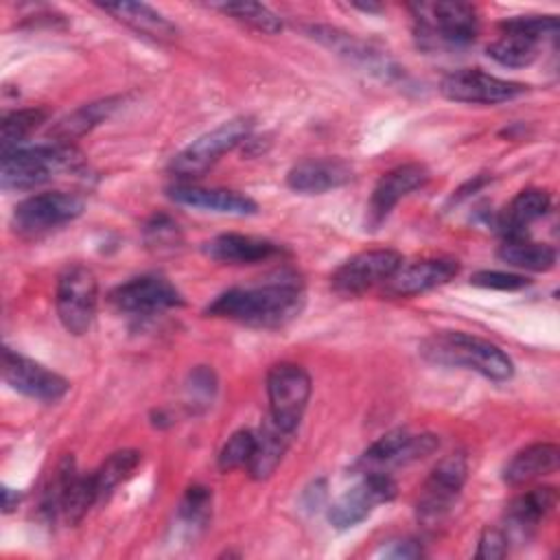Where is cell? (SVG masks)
Listing matches in <instances>:
<instances>
[{
    "label": "cell",
    "mask_w": 560,
    "mask_h": 560,
    "mask_svg": "<svg viewBox=\"0 0 560 560\" xmlns=\"http://www.w3.org/2000/svg\"><path fill=\"white\" fill-rule=\"evenodd\" d=\"M470 284L481 289H494V291H518L529 284V280L521 273L510 271H497V269H481L470 276Z\"/></svg>",
    "instance_id": "38"
},
{
    "label": "cell",
    "mask_w": 560,
    "mask_h": 560,
    "mask_svg": "<svg viewBox=\"0 0 560 560\" xmlns=\"http://www.w3.org/2000/svg\"><path fill=\"white\" fill-rule=\"evenodd\" d=\"M311 376L298 363H276L267 372L269 418L287 433H295L311 398Z\"/></svg>",
    "instance_id": "9"
},
{
    "label": "cell",
    "mask_w": 560,
    "mask_h": 560,
    "mask_svg": "<svg viewBox=\"0 0 560 560\" xmlns=\"http://www.w3.org/2000/svg\"><path fill=\"white\" fill-rule=\"evenodd\" d=\"M440 440L433 433H409L407 429H394L374 440L357 459L359 472H389L392 468L413 464L438 451Z\"/></svg>",
    "instance_id": "10"
},
{
    "label": "cell",
    "mask_w": 560,
    "mask_h": 560,
    "mask_svg": "<svg viewBox=\"0 0 560 560\" xmlns=\"http://www.w3.org/2000/svg\"><path fill=\"white\" fill-rule=\"evenodd\" d=\"M20 503V492L9 488V486H2V510L9 514L11 510H15Z\"/></svg>",
    "instance_id": "42"
},
{
    "label": "cell",
    "mask_w": 560,
    "mask_h": 560,
    "mask_svg": "<svg viewBox=\"0 0 560 560\" xmlns=\"http://www.w3.org/2000/svg\"><path fill=\"white\" fill-rule=\"evenodd\" d=\"M2 378L11 389L42 402H57L70 389L68 378L11 348L2 352Z\"/></svg>",
    "instance_id": "14"
},
{
    "label": "cell",
    "mask_w": 560,
    "mask_h": 560,
    "mask_svg": "<svg viewBox=\"0 0 560 560\" xmlns=\"http://www.w3.org/2000/svg\"><path fill=\"white\" fill-rule=\"evenodd\" d=\"M98 280L85 265H70L57 278L55 308L63 328L72 335H85L96 317Z\"/></svg>",
    "instance_id": "7"
},
{
    "label": "cell",
    "mask_w": 560,
    "mask_h": 560,
    "mask_svg": "<svg viewBox=\"0 0 560 560\" xmlns=\"http://www.w3.org/2000/svg\"><path fill=\"white\" fill-rule=\"evenodd\" d=\"M508 542L510 536L505 534V529L501 527H486L479 536V545H477V558H486V560H497L503 558L508 553Z\"/></svg>",
    "instance_id": "39"
},
{
    "label": "cell",
    "mask_w": 560,
    "mask_h": 560,
    "mask_svg": "<svg viewBox=\"0 0 560 560\" xmlns=\"http://www.w3.org/2000/svg\"><path fill=\"white\" fill-rule=\"evenodd\" d=\"M308 31L313 33V37L317 42H322L324 46H328L332 52L341 55L350 63H363L370 70H378L383 66L387 68V59L383 55H378V50H374L370 44H365L348 33H341L330 26H311Z\"/></svg>",
    "instance_id": "27"
},
{
    "label": "cell",
    "mask_w": 560,
    "mask_h": 560,
    "mask_svg": "<svg viewBox=\"0 0 560 560\" xmlns=\"http://www.w3.org/2000/svg\"><path fill=\"white\" fill-rule=\"evenodd\" d=\"M376 556H383V558H396V560H407V558H420L424 556V549L418 540L413 538H402V540H392L387 545H383Z\"/></svg>",
    "instance_id": "40"
},
{
    "label": "cell",
    "mask_w": 560,
    "mask_h": 560,
    "mask_svg": "<svg viewBox=\"0 0 560 560\" xmlns=\"http://www.w3.org/2000/svg\"><path fill=\"white\" fill-rule=\"evenodd\" d=\"M409 9L413 37L424 50H457L477 37L479 15L468 2H420Z\"/></svg>",
    "instance_id": "3"
},
{
    "label": "cell",
    "mask_w": 560,
    "mask_h": 560,
    "mask_svg": "<svg viewBox=\"0 0 560 560\" xmlns=\"http://www.w3.org/2000/svg\"><path fill=\"white\" fill-rule=\"evenodd\" d=\"M497 254L503 262L527 271H549L556 265V249L551 245L534 243L525 236L505 238Z\"/></svg>",
    "instance_id": "28"
},
{
    "label": "cell",
    "mask_w": 560,
    "mask_h": 560,
    "mask_svg": "<svg viewBox=\"0 0 560 560\" xmlns=\"http://www.w3.org/2000/svg\"><path fill=\"white\" fill-rule=\"evenodd\" d=\"M98 7L118 22L133 28L136 33L151 37L155 42H173L179 33L168 18H164L160 11L142 2H107Z\"/></svg>",
    "instance_id": "22"
},
{
    "label": "cell",
    "mask_w": 560,
    "mask_h": 560,
    "mask_svg": "<svg viewBox=\"0 0 560 560\" xmlns=\"http://www.w3.org/2000/svg\"><path fill=\"white\" fill-rule=\"evenodd\" d=\"M48 118V112L42 107H26V109H15L2 118L0 125V144L2 153L13 151L22 147V142L39 129Z\"/></svg>",
    "instance_id": "32"
},
{
    "label": "cell",
    "mask_w": 560,
    "mask_h": 560,
    "mask_svg": "<svg viewBox=\"0 0 560 560\" xmlns=\"http://www.w3.org/2000/svg\"><path fill=\"white\" fill-rule=\"evenodd\" d=\"M188 387H190L192 396H199V398L208 400L217 392V376H214V372L210 368L199 365V368H195L190 372V385Z\"/></svg>",
    "instance_id": "41"
},
{
    "label": "cell",
    "mask_w": 560,
    "mask_h": 560,
    "mask_svg": "<svg viewBox=\"0 0 560 560\" xmlns=\"http://www.w3.org/2000/svg\"><path fill=\"white\" fill-rule=\"evenodd\" d=\"M98 501V490L92 475H72L63 488L59 514L66 518L68 525H77L83 521L88 510Z\"/></svg>",
    "instance_id": "29"
},
{
    "label": "cell",
    "mask_w": 560,
    "mask_h": 560,
    "mask_svg": "<svg viewBox=\"0 0 560 560\" xmlns=\"http://www.w3.org/2000/svg\"><path fill=\"white\" fill-rule=\"evenodd\" d=\"M352 177L354 168L343 158H311L287 173V186L302 195H322L346 186Z\"/></svg>",
    "instance_id": "18"
},
{
    "label": "cell",
    "mask_w": 560,
    "mask_h": 560,
    "mask_svg": "<svg viewBox=\"0 0 560 560\" xmlns=\"http://www.w3.org/2000/svg\"><path fill=\"white\" fill-rule=\"evenodd\" d=\"M85 210V201L77 192L48 190L22 199L11 217V225L20 236H39L55 228H61Z\"/></svg>",
    "instance_id": "8"
},
{
    "label": "cell",
    "mask_w": 560,
    "mask_h": 560,
    "mask_svg": "<svg viewBox=\"0 0 560 560\" xmlns=\"http://www.w3.org/2000/svg\"><path fill=\"white\" fill-rule=\"evenodd\" d=\"M289 442H291V433L282 431L271 418H267L265 424L260 427V431L256 433L254 455L247 464L249 475L258 481L271 477L273 470L278 468V464L282 462Z\"/></svg>",
    "instance_id": "26"
},
{
    "label": "cell",
    "mask_w": 560,
    "mask_h": 560,
    "mask_svg": "<svg viewBox=\"0 0 560 560\" xmlns=\"http://www.w3.org/2000/svg\"><path fill=\"white\" fill-rule=\"evenodd\" d=\"M79 164V153L72 144L46 142L35 147H18L2 153L0 164V186L4 192L31 190L46 184L63 168H74Z\"/></svg>",
    "instance_id": "4"
},
{
    "label": "cell",
    "mask_w": 560,
    "mask_h": 560,
    "mask_svg": "<svg viewBox=\"0 0 560 560\" xmlns=\"http://www.w3.org/2000/svg\"><path fill=\"white\" fill-rule=\"evenodd\" d=\"M122 98L120 96H109V98H101V101H92V103H85L81 107H77L74 112H70L68 116H63L61 120H57L48 136L52 138V142H59V144H70L72 140L85 136L88 131H92L96 125H101L103 120H107L118 103Z\"/></svg>",
    "instance_id": "25"
},
{
    "label": "cell",
    "mask_w": 560,
    "mask_h": 560,
    "mask_svg": "<svg viewBox=\"0 0 560 560\" xmlns=\"http://www.w3.org/2000/svg\"><path fill=\"white\" fill-rule=\"evenodd\" d=\"M499 26L505 33H518L529 39L542 42L545 37H553L558 33V18L556 15H516V18L503 20Z\"/></svg>",
    "instance_id": "37"
},
{
    "label": "cell",
    "mask_w": 560,
    "mask_h": 560,
    "mask_svg": "<svg viewBox=\"0 0 560 560\" xmlns=\"http://www.w3.org/2000/svg\"><path fill=\"white\" fill-rule=\"evenodd\" d=\"M282 247L269 238L262 236H252V234H219L203 243V254L210 256L217 262L225 265H254L269 260L278 256Z\"/></svg>",
    "instance_id": "20"
},
{
    "label": "cell",
    "mask_w": 560,
    "mask_h": 560,
    "mask_svg": "<svg viewBox=\"0 0 560 560\" xmlns=\"http://www.w3.org/2000/svg\"><path fill=\"white\" fill-rule=\"evenodd\" d=\"M109 304L129 315H155L184 304L182 293L162 276H138L109 291Z\"/></svg>",
    "instance_id": "15"
},
{
    "label": "cell",
    "mask_w": 560,
    "mask_h": 560,
    "mask_svg": "<svg viewBox=\"0 0 560 560\" xmlns=\"http://www.w3.org/2000/svg\"><path fill=\"white\" fill-rule=\"evenodd\" d=\"M144 241L158 252H173L182 245V230L168 214H153L144 225Z\"/></svg>",
    "instance_id": "36"
},
{
    "label": "cell",
    "mask_w": 560,
    "mask_h": 560,
    "mask_svg": "<svg viewBox=\"0 0 560 560\" xmlns=\"http://www.w3.org/2000/svg\"><path fill=\"white\" fill-rule=\"evenodd\" d=\"M254 129V118L249 116H236L230 118L214 129L206 131L197 140H192L186 149H182L168 164V171L179 177L182 182L201 177L212 164L219 162V158L241 142L249 138Z\"/></svg>",
    "instance_id": "5"
},
{
    "label": "cell",
    "mask_w": 560,
    "mask_h": 560,
    "mask_svg": "<svg viewBox=\"0 0 560 560\" xmlns=\"http://www.w3.org/2000/svg\"><path fill=\"white\" fill-rule=\"evenodd\" d=\"M212 512V492L206 486H190L182 497L177 516L192 529H203Z\"/></svg>",
    "instance_id": "34"
},
{
    "label": "cell",
    "mask_w": 560,
    "mask_h": 560,
    "mask_svg": "<svg viewBox=\"0 0 560 560\" xmlns=\"http://www.w3.org/2000/svg\"><path fill=\"white\" fill-rule=\"evenodd\" d=\"M538 46L540 42L529 39L518 33H505L501 31V37L488 44L486 52L490 59L505 68H525L536 61L538 57Z\"/></svg>",
    "instance_id": "31"
},
{
    "label": "cell",
    "mask_w": 560,
    "mask_h": 560,
    "mask_svg": "<svg viewBox=\"0 0 560 560\" xmlns=\"http://www.w3.org/2000/svg\"><path fill=\"white\" fill-rule=\"evenodd\" d=\"M302 306L304 287L300 278L291 271H280L262 284L223 291L206 306V315L256 328H278L298 317Z\"/></svg>",
    "instance_id": "1"
},
{
    "label": "cell",
    "mask_w": 560,
    "mask_h": 560,
    "mask_svg": "<svg viewBox=\"0 0 560 560\" xmlns=\"http://www.w3.org/2000/svg\"><path fill=\"white\" fill-rule=\"evenodd\" d=\"M466 477L468 459L462 451L448 453L435 464V468L422 483L416 501V516L427 529L438 527L448 516L466 483Z\"/></svg>",
    "instance_id": "6"
},
{
    "label": "cell",
    "mask_w": 560,
    "mask_h": 560,
    "mask_svg": "<svg viewBox=\"0 0 560 560\" xmlns=\"http://www.w3.org/2000/svg\"><path fill=\"white\" fill-rule=\"evenodd\" d=\"M551 208V195L542 188H525L521 190L499 214V230L505 238H521L525 236V228L534 221L542 219Z\"/></svg>",
    "instance_id": "23"
},
{
    "label": "cell",
    "mask_w": 560,
    "mask_h": 560,
    "mask_svg": "<svg viewBox=\"0 0 560 560\" xmlns=\"http://www.w3.org/2000/svg\"><path fill=\"white\" fill-rule=\"evenodd\" d=\"M402 265V256L396 249H365L341 262L330 282L337 293L359 295L376 284H385Z\"/></svg>",
    "instance_id": "12"
},
{
    "label": "cell",
    "mask_w": 560,
    "mask_h": 560,
    "mask_svg": "<svg viewBox=\"0 0 560 560\" xmlns=\"http://www.w3.org/2000/svg\"><path fill=\"white\" fill-rule=\"evenodd\" d=\"M427 182H429V168L420 162L398 164L392 171L383 173L370 197L368 223L372 228L381 225L402 197L422 188Z\"/></svg>",
    "instance_id": "16"
},
{
    "label": "cell",
    "mask_w": 560,
    "mask_h": 560,
    "mask_svg": "<svg viewBox=\"0 0 560 560\" xmlns=\"http://www.w3.org/2000/svg\"><path fill=\"white\" fill-rule=\"evenodd\" d=\"M254 446H256V433L249 429H238L234 431L225 444L219 451V468L221 470H234L241 466H247L252 455H254Z\"/></svg>",
    "instance_id": "35"
},
{
    "label": "cell",
    "mask_w": 560,
    "mask_h": 560,
    "mask_svg": "<svg viewBox=\"0 0 560 560\" xmlns=\"http://www.w3.org/2000/svg\"><path fill=\"white\" fill-rule=\"evenodd\" d=\"M457 273L459 262L455 258H424L409 265H400V269L385 282V291L396 298H409L442 287Z\"/></svg>",
    "instance_id": "19"
},
{
    "label": "cell",
    "mask_w": 560,
    "mask_h": 560,
    "mask_svg": "<svg viewBox=\"0 0 560 560\" xmlns=\"http://www.w3.org/2000/svg\"><path fill=\"white\" fill-rule=\"evenodd\" d=\"M440 92L448 101H457V103L497 105L525 94L527 85L488 74L479 68H464L446 74L440 83Z\"/></svg>",
    "instance_id": "13"
},
{
    "label": "cell",
    "mask_w": 560,
    "mask_h": 560,
    "mask_svg": "<svg viewBox=\"0 0 560 560\" xmlns=\"http://www.w3.org/2000/svg\"><path fill=\"white\" fill-rule=\"evenodd\" d=\"M166 195L182 206L219 212V214H232V217H249L258 212V203L238 190L228 188H206L188 182H177L166 188Z\"/></svg>",
    "instance_id": "17"
},
{
    "label": "cell",
    "mask_w": 560,
    "mask_h": 560,
    "mask_svg": "<svg viewBox=\"0 0 560 560\" xmlns=\"http://www.w3.org/2000/svg\"><path fill=\"white\" fill-rule=\"evenodd\" d=\"M396 497V481L389 472H363L361 481L346 490L328 508V523L337 529H348L365 521L376 505Z\"/></svg>",
    "instance_id": "11"
},
{
    "label": "cell",
    "mask_w": 560,
    "mask_h": 560,
    "mask_svg": "<svg viewBox=\"0 0 560 560\" xmlns=\"http://www.w3.org/2000/svg\"><path fill=\"white\" fill-rule=\"evenodd\" d=\"M556 503L558 492L553 486H538L514 497L505 508V534H516L521 538L529 536L538 527V523L551 514Z\"/></svg>",
    "instance_id": "21"
},
{
    "label": "cell",
    "mask_w": 560,
    "mask_h": 560,
    "mask_svg": "<svg viewBox=\"0 0 560 560\" xmlns=\"http://www.w3.org/2000/svg\"><path fill=\"white\" fill-rule=\"evenodd\" d=\"M560 451L553 442H536L521 448L503 468V481L510 486H523L536 477L549 475L558 468Z\"/></svg>",
    "instance_id": "24"
},
{
    "label": "cell",
    "mask_w": 560,
    "mask_h": 560,
    "mask_svg": "<svg viewBox=\"0 0 560 560\" xmlns=\"http://www.w3.org/2000/svg\"><path fill=\"white\" fill-rule=\"evenodd\" d=\"M420 354L435 365L475 370L490 381H508L514 374L512 359L490 339L462 332L444 330L427 337L420 343Z\"/></svg>",
    "instance_id": "2"
},
{
    "label": "cell",
    "mask_w": 560,
    "mask_h": 560,
    "mask_svg": "<svg viewBox=\"0 0 560 560\" xmlns=\"http://www.w3.org/2000/svg\"><path fill=\"white\" fill-rule=\"evenodd\" d=\"M214 9L230 15L232 20L247 24L260 33L276 35L282 31V20L265 4L258 2H214Z\"/></svg>",
    "instance_id": "33"
},
{
    "label": "cell",
    "mask_w": 560,
    "mask_h": 560,
    "mask_svg": "<svg viewBox=\"0 0 560 560\" xmlns=\"http://www.w3.org/2000/svg\"><path fill=\"white\" fill-rule=\"evenodd\" d=\"M140 462H142V453L136 448H122L112 453L94 472L98 501H105L114 492V488L127 481L133 475V470L140 466Z\"/></svg>",
    "instance_id": "30"
}]
</instances>
